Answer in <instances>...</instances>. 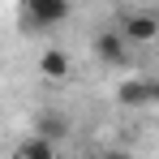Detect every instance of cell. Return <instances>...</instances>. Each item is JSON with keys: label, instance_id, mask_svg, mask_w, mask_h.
Returning <instances> with one entry per match:
<instances>
[{"label": "cell", "instance_id": "obj_1", "mask_svg": "<svg viewBox=\"0 0 159 159\" xmlns=\"http://www.w3.org/2000/svg\"><path fill=\"white\" fill-rule=\"evenodd\" d=\"M69 17V0H22V30L39 34V30H52Z\"/></svg>", "mask_w": 159, "mask_h": 159}, {"label": "cell", "instance_id": "obj_2", "mask_svg": "<svg viewBox=\"0 0 159 159\" xmlns=\"http://www.w3.org/2000/svg\"><path fill=\"white\" fill-rule=\"evenodd\" d=\"M116 34L125 39V43H155L159 34V17L151 9H120V17H116Z\"/></svg>", "mask_w": 159, "mask_h": 159}, {"label": "cell", "instance_id": "obj_3", "mask_svg": "<svg viewBox=\"0 0 159 159\" xmlns=\"http://www.w3.org/2000/svg\"><path fill=\"white\" fill-rule=\"evenodd\" d=\"M116 99L125 107H151L159 99V82L155 78H125L116 86Z\"/></svg>", "mask_w": 159, "mask_h": 159}, {"label": "cell", "instance_id": "obj_4", "mask_svg": "<svg viewBox=\"0 0 159 159\" xmlns=\"http://www.w3.org/2000/svg\"><path fill=\"white\" fill-rule=\"evenodd\" d=\"M95 56L103 60V65H112V69H125L133 56H129V43L116 34V30H103L99 39H95Z\"/></svg>", "mask_w": 159, "mask_h": 159}, {"label": "cell", "instance_id": "obj_5", "mask_svg": "<svg viewBox=\"0 0 159 159\" xmlns=\"http://www.w3.org/2000/svg\"><path fill=\"white\" fill-rule=\"evenodd\" d=\"M34 133L48 138V142H65L69 138V116L65 112H39L34 116Z\"/></svg>", "mask_w": 159, "mask_h": 159}, {"label": "cell", "instance_id": "obj_6", "mask_svg": "<svg viewBox=\"0 0 159 159\" xmlns=\"http://www.w3.org/2000/svg\"><path fill=\"white\" fill-rule=\"evenodd\" d=\"M69 69H73V60H69V52H65V48H48V52L39 56V73H43L48 82L69 78Z\"/></svg>", "mask_w": 159, "mask_h": 159}, {"label": "cell", "instance_id": "obj_7", "mask_svg": "<svg viewBox=\"0 0 159 159\" xmlns=\"http://www.w3.org/2000/svg\"><path fill=\"white\" fill-rule=\"evenodd\" d=\"M13 159H60V155H56V142L39 138V133H30V138H22V142H17Z\"/></svg>", "mask_w": 159, "mask_h": 159}, {"label": "cell", "instance_id": "obj_8", "mask_svg": "<svg viewBox=\"0 0 159 159\" xmlns=\"http://www.w3.org/2000/svg\"><path fill=\"white\" fill-rule=\"evenodd\" d=\"M99 159H133V155H129V151H103Z\"/></svg>", "mask_w": 159, "mask_h": 159}, {"label": "cell", "instance_id": "obj_9", "mask_svg": "<svg viewBox=\"0 0 159 159\" xmlns=\"http://www.w3.org/2000/svg\"><path fill=\"white\" fill-rule=\"evenodd\" d=\"M103 4H112V9H125V4H129V0H103Z\"/></svg>", "mask_w": 159, "mask_h": 159}]
</instances>
